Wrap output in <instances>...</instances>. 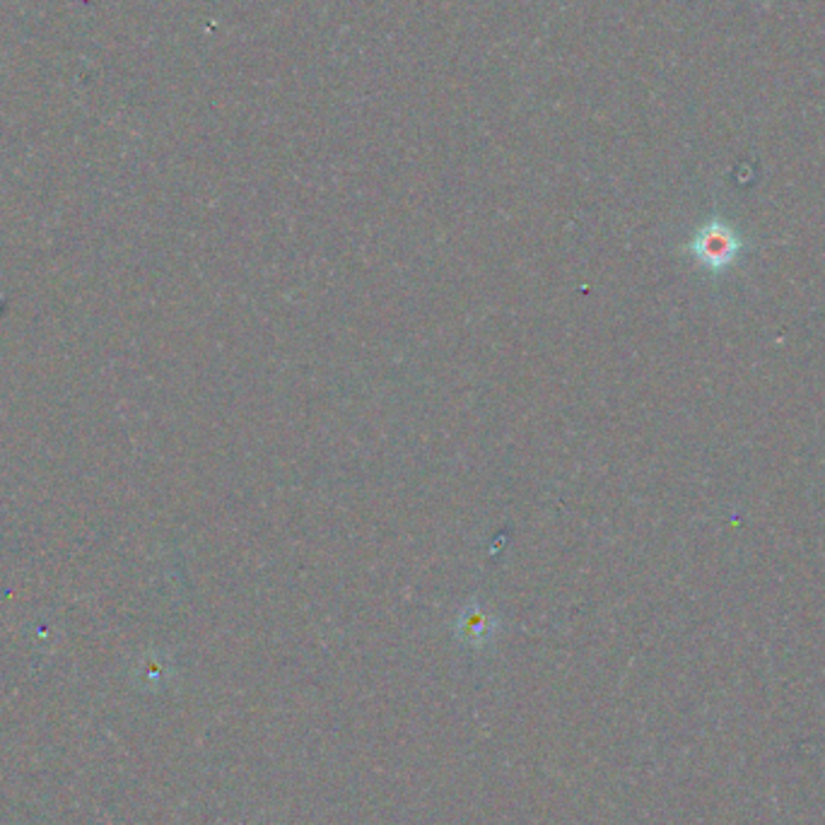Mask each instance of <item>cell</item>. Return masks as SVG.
<instances>
[{
	"instance_id": "2",
	"label": "cell",
	"mask_w": 825,
	"mask_h": 825,
	"mask_svg": "<svg viewBox=\"0 0 825 825\" xmlns=\"http://www.w3.org/2000/svg\"><path fill=\"white\" fill-rule=\"evenodd\" d=\"M693 251L702 263L712 265V269H720V265L730 263L734 259L736 239L726 233V229L712 225L708 229H702V233L696 237Z\"/></svg>"
},
{
	"instance_id": "1",
	"label": "cell",
	"mask_w": 825,
	"mask_h": 825,
	"mask_svg": "<svg viewBox=\"0 0 825 825\" xmlns=\"http://www.w3.org/2000/svg\"><path fill=\"white\" fill-rule=\"evenodd\" d=\"M454 633L461 642H464V645L481 649L493 642L497 633V618L490 611H485L483 606L468 603L456 618Z\"/></svg>"
}]
</instances>
